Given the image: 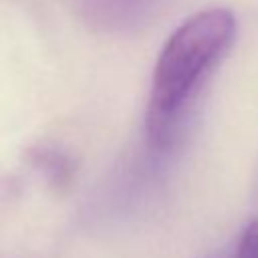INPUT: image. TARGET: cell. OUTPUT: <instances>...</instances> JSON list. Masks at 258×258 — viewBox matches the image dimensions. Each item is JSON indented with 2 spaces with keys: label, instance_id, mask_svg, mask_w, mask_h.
I'll return each mask as SVG.
<instances>
[{
  "label": "cell",
  "instance_id": "6da1fadb",
  "mask_svg": "<svg viewBox=\"0 0 258 258\" xmlns=\"http://www.w3.org/2000/svg\"><path fill=\"white\" fill-rule=\"evenodd\" d=\"M236 38V16L206 8L185 18L161 46L145 107V139L153 151H169L183 135L191 111Z\"/></svg>",
  "mask_w": 258,
  "mask_h": 258
},
{
  "label": "cell",
  "instance_id": "7a4b0ae2",
  "mask_svg": "<svg viewBox=\"0 0 258 258\" xmlns=\"http://www.w3.org/2000/svg\"><path fill=\"white\" fill-rule=\"evenodd\" d=\"M157 0H81L85 18L109 32L131 30L149 18Z\"/></svg>",
  "mask_w": 258,
  "mask_h": 258
},
{
  "label": "cell",
  "instance_id": "277c9868",
  "mask_svg": "<svg viewBox=\"0 0 258 258\" xmlns=\"http://www.w3.org/2000/svg\"><path fill=\"white\" fill-rule=\"evenodd\" d=\"M208 258H258V218L250 220L242 228L232 246L214 252Z\"/></svg>",
  "mask_w": 258,
  "mask_h": 258
},
{
  "label": "cell",
  "instance_id": "3957f363",
  "mask_svg": "<svg viewBox=\"0 0 258 258\" xmlns=\"http://www.w3.org/2000/svg\"><path fill=\"white\" fill-rule=\"evenodd\" d=\"M32 161L34 165L42 171V175L46 179H50L52 185L64 187L71 177H73V163L67 157V153H62L56 147H36L32 153Z\"/></svg>",
  "mask_w": 258,
  "mask_h": 258
}]
</instances>
